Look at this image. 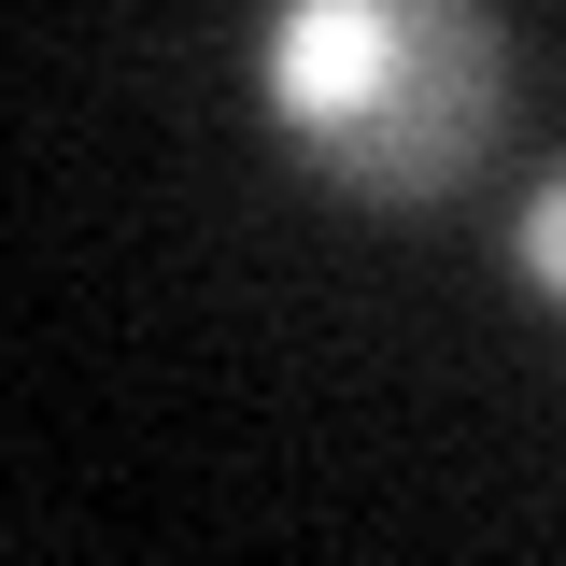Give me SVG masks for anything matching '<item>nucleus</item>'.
<instances>
[{"instance_id":"f257e3e1","label":"nucleus","mask_w":566,"mask_h":566,"mask_svg":"<svg viewBox=\"0 0 566 566\" xmlns=\"http://www.w3.org/2000/svg\"><path fill=\"white\" fill-rule=\"evenodd\" d=\"M255 99L326 199L439 212L510 128V14L495 0H270Z\"/></svg>"},{"instance_id":"f03ea898","label":"nucleus","mask_w":566,"mask_h":566,"mask_svg":"<svg viewBox=\"0 0 566 566\" xmlns=\"http://www.w3.org/2000/svg\"><path fill=\"white\" fill-rule=\"evenodd\" d=\"M510 270L538 283V312H566V156H538V185L510 199Z\"/></svg>"}]
</instances>
